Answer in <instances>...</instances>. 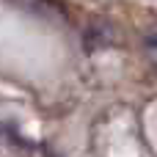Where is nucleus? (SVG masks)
<instances>
[{"instance_id":"2","label":"nucleus","mask_w":157,"mask_h":157,"mask_svg":"<svg viewBox=\"0 0 157 157\" xmlns=\"http://www.w3.org/2000/svg\"><path fill=\"white\" fill-rule=\"evenodd\" d=\"M44 157H55V155H50V152H44Z\"/></svg>"},{"instance_id":"1","label":"nucleus","mask_w":157,"mask_h":157,"mask_svg":"<svg viewBox=\"0 0 157 157\" xmlns=\"http://www.w3.org/2000/svg\"><path fill=\"white\" fill-rule=\"evenodd\" d=\"M146 47H149V52L157 58V33H152V36L146 39Z\"/></svg>"}]
</instances>
